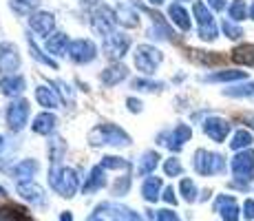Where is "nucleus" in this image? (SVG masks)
<instances>
[{"mask_svg": "<svg viewBox=\"0 0 254 221\" xmlns=\"http://www.w3.org/2000/svg\"><path fill=\"white\" fill-rule=\"evenodd\" d=\"M221 29H223V33H226L230 40H239V38L243 36V29L239 27L237 22H232V20H223L221 22Z\"/></svg>", "mask_w": 254, "mask_h": 221, "instance_id": "f704fd0d", "label": "nucleus"}, {"mask_svg": "<svg viewBox=\"0 0 254 221\" xmlns=\"http://www.w3.org/2000/svg\"><path fill=\"white\" fill-rule=\"evenodd\" d=\"M60 221H73V215H71V213H62Z\"/></svg>", "mask_w": 254, "mask_h": 221, "instance_id": "603ef678", "label": "nucleus"}, {"mask_svg": "<svg viewBox=\"0 0 254 221\" xmlns=\"http://www.w3.org/2000/svg\"><path fill=\"white\" fill-rule=\"evenodd\" d=\"M51 146H53V150H51V161H53V166H58V161H60V157H62V150H64V142H62L60 137H56V140L51 142Z\"/></svg>", "mask_w": 254, "mask_h": 221, "instance_id": "37998d69", "label": "nucleus"}, {"mask_svg": "<svg viewBox=\"0 0 254 221\" xmlns=\"http://www.w3.org/2000/svg\"><path fill=\"white\" fill-rule=\"evenodd\" d=\"M192 137V131H190V126H186V124H177L175 126V131L170 133V137H168V142H166V146H168L170 150H175V153H179V150L184 148V144Z\"/></svg>", "mask_w": 254, "mask_h": 221, "instance_id": "4468645a", "label": "nucleus"}, {"mask_svg": "<svg viewBox=\"0 0 254 221\" xmlns=\"http://www.w3.org/2000/svg\"><path fill=\"white\" fill-rule=\"evenodd\" d=\"M36 170H38V161L36 159H24V161H20V164L13 166L11 175H16V177H31Z\"/></svg>", "mask_w": 254, "mask_h": 221, "instance_id": "7c9ffc66", "label": "nucleus"}, {"mask_svg": "<svg viewBox=\"0 0 254 221\" xmlns=\"http://www.w3.org/2000/svg\"><path fill=\"white\" fill-rule=\"evenodd\" d=\"M89 142H91V146H104V144H109V146H128L130 137L126 135L120 126L104 122V124H97L95 129L89 133Z\"/></svg>", "mask_w": 254, "mask_h": 221, "instance_id": "f257e3e1", "label": "nucleus"}, {"mask_svg": "<svg viewBox=\"0 0 254 221\" xmlns=\"http://www.w3.org/2000/svg\"><path fill=\"white\" fill-rule=\"evenodd\" d=\"M192 13H194V18H197L199 27H208V24H214L212 11H210L208 4L201 2V0H194V2H192Z\"/></svg>", "mask_w": 254, "mask_h": 221, "instance_id": "393cba45", "label": "nucleus"}, {"mask_svg": "<svg viewBox=\"0 0 254 221\" xmlns=\"http://www.w3.org/2000/svg\"><path fill=\"white\" fill-rule=\"evenodd\" d=\"M157 164H159V155L155 153V150H146V153L141 155V161H139L137 173H139V175H150L155 168H157Z\"/></svg>", "mask_w": 254, "mask_h": 221, "instance_id": "c756f323", "label": "nucleus"}, {"mask_svg": "<svg viewBox=\"0 0 254 221\" xmlns=\"http://www.w3.org/2000/svg\"><path fill=\"white\" fill-rule=\"evenodd\" d=\"M66 44H69V36L66 33H53L47 40V51L53 53V56H64Z\"/></svg>", "mask_w": 254, "mask_h": 221, "instance_id": "b1692460", "label": "nucleus"}, {"mask_svg": "<svg viewBox=\"0 0 254 221\" xmlns=\"http://www.w3.org/2000/svg\"><path fill=\"white\" fill-rule=\"evenodd\" d=\"M20 67V58H18V49L9 42L0 44V71L11 73Z\"/></svg>", "mask_w": 254, "mask_h": 221, "instance_id": "f8f14e48", "label": "nucleus"}, {"mask_svg": "<svg viewBox=\"0 0 254 221\" xmlns=\"http://www.w3.org/2000/svg\"><path fill=\"white\" fill-rule=\"evenodd\" d=\"M117 24V11H113L111 7H106V4H102V7L93 9L91 13V27L95 33H100V36H111L113 33Z\"/></svg>", "mask_w": 254, "mask_h": 221, "instance_id": "423d86ee", "label": "nucleus"}, {"mask_svg": "<svg viewBox=\"0 0 254 221\" xmlns=\"http://www.w3.org/2000/svg\"><path fill=\"white\" fill-rule=\"evenodd\" d=\"M223 95H228V97H254V82L226 88V91H223Z\"/></svg>", "mask_w": 254, "mask_h": 221, "instance_id": "473e14b6", "label": "nucleus"}, {"mask_svg": "<svg viewBox=\"0 0 254 221\" xmlns=\"http://www.w3.org/2000/svg\"><path fill=\"white\" fill-rule=\"evenodd\" d=\"M128 47H130V38L124 36V33H111V36H106L104 44H102L104 56L111 58V60H120L128 51Z\"/></svg>", "mask_w": 254, "mask_h": 221, "instance_id": "1a4fd4ad", "label": "nucleus"}, {"mask_svg": "<svg viewBox=\"0 0 254 221\" xmlns=\"http://www.w3.org/2000/svg\"><path fill=\"white\" fill-rule=\"evenodd\" d=\"M248 122H252V126H254V115H252V117H250V120H248Z\"/></svg>", "mask_w": 254, "mask_h": 221, "instance_id": "bf43d9fd", "label": "nucleus"}, {"mask_svg": "<svg viewBox=\"0 0 254 221\" xmlns=\"http://www.w3.org/2000/svg\"><path fill=\"white\" fill-rule=\"evenodd\" d=\"M2 146H4V137L0 135V150H2Z\"/></svg>", "mask_w": 254, "mask_h": 221, "instance_id": "4d7b16f0", "label": "nucleus"}, {"mask_svg": "<svg viewBox=\"0 0 254 221\" xmlns=\"http://www.w3.org/2000/svg\"><path fill=\"white\" fill-rule=\"evenodd\" d=\"M179 190H182V195H184V199L188 201V204H192V201H197V186H194V181L192 179H182V184H179Z\"/></svg>", "mask_w": 254, "mask_h": 221, "instance_id": "72a5a7b5", "label": "nucleus"}, {"mask_svg": "<svg viewBox=\"0 0 254 221\" xmlns=\"http://www.w3.org/2000/svg\"><path fill=\"white\" fill-rule=\"evenodd\" d=\"M133 60H135V67H137L141 73L153 75L155 69L162 65L164 56H162V51H159V49L150 47V44H139V47L135 49V53H133Z\"/></svg>", "mask_w": 254, "mask_h": 221, "instance_id": "39448f33", "label": "nucleus"}, {"mask_svg": "<svg viewBox=\"0 0 254 221\" xmlns=\"http://www.w3.org/2000/svg\"><path fill=\"white\" fill-rule=\"evenodd\" d=\"M29 49H31V56L36 58L38 62H42V65H47V67H51V69H58L56 60H51V58H49V56H42V51L36 47V42H33L31 38H29Z\"/></svg>", "mask_w": 254, "mask_h": 221, "instance_id": "c9c22d12", "label": "nucleus"}, {"mask_svg": "<svg viewBox=\"0 0 254 221\" xmlns=\"http://www.w3.org/2000/svg\"><path fill=\"white\" fill-rule=\"evenodd\" d=\"M168 16H170V20L182 29V31H190V16H188V11H186L179 2L170 4V7H168Z\"/></svg>", "mask_w": 254, "mask_h": 221, "instance_id": "412c9836", "label": "nucleus"}, {"mask_svg": "<svg viewBox=\"0 0 254 221\" xmlns=\"http://www.w3.org/2000/svg\"><path fill=\"white\" fill-rule=\"evenodd\" d=\"M248 2L246 0H232L230 2V7H228V20H232V22H241V20H246L248 18Z\"/></svg>", "mask_w": 254, "mask_h": 221, "instance_id": "cd10ccee", "label": "nucleus"}, {"mask_svg": "<svg viewBox=\"0 0 254 221\" xmlns=\"http://www.w3.org/2000/svg\"><path fill=\"white\" fill-rule=\"evenodd\" d=\"M0 195H4V188H2V186H0Z\"/></svg>", "mask_w": 254, "mask_h": 221, "instance_id": "052dcab7", "label": "nucleus"}, {"mask_svg": "<svg viewBox=\"0 0 254 221\" xmlns=\"http://www.w3.org/2000/svg\"><path fill=\"white\" fill-rule=\"evenodd\" d=\"M179 2H188V0H179Z\"/></svg>", "mask_w": 254, "mask_h": 221, "instance_id": "680f3d73", "label": "nucleus"}, {"mask_svg": "<svg viewBox=\"0 0 254 221\" xmlns=\"http://www.w3.org/2000/svg\"><path fill=\"white\" fill-rule=\"evenodd\" d=\"M29 120V102L27 100H16L7 106V124L13 133L22 131Z\"/></svg>", "mask_w": 254, "mask_h": 221, "instance_id": "0eeeda50", "label": "nucleus"}, {"mask_svg": "<svg viewBox=\"0 0 254 221\" xmlns=\"http://www.w3.org/2000/svg\"><path fill=\"white\" fill-rule=\"evenodd\" d=\"M232 60L237 62V65L254 67V44H243V47H237L232 51Z\"/></svg>", "mask_w": 254, "mask_h": 221, "instance_id": "a878e982", "label": "nucleus"}, {"mask_svg": "<svg viewBox=\"0 0 254 221\" xmlns=\"http://www.w3.org/2000/svg\"><path fill=\"white\" fill-rule=\"evenodd\" d=\"M126 75H128V69L117 62V65H111L109 69L102 71L100 80H102V84H106V86H115V84H120L122 80H126Z\"/></svg>", "mask_w": 254, "mask_h": 221, "instance_id": "2eb2a0df", "label": "nucleus"}, {"mask_svg": "<svg viewBox=\"0 0 254 221\" xmlns=\"http://www.w3.org/2000/svg\"><path fill=\"white\" fill-rule=\"evenodd\" d=\"M208 4L214 9V11H221V9H226V0H208Z\"/></svg>", "mask_w": 254, "mask_h": 221, "instance_id": "3c124183", "label": "nucleus"}, {"mask_svg": "<svg viewBox=\"0 0 254 221\" xmlns=\"http://www.w3.org/2000/svg\"><path fill=\"white\" fill-rule=\"evenodd\" d=\"M252 142H254V135L248 129H239L237 133L232 135V140H230V148L232 150H248L252 146Z\"/></svg>", "mask_w": 254, "mask_h": 221, "instance_id": "4be33fe9", "label": "nucleus"}, {"mask_svg": "<svg viewBox=\"0 0 254 221\" xmlns=\"http://www.w3.org/2000/svg\"><path fill=\"white\" fill-rule=\"evenodd\" d=\"M53 86H58V91H60V95H62V100L64 102H73V91H71V86L66 84V82H62V80H58V82H53Z\"/></svg>", "mask_w": 254, "mask_h": 221, "instance_id": "c03bdc74", "label": "nucleus"}, {"mask_svg": "<svg viewBox=\"0 0 254 221\" xmlns=\"http://www.w3.org/2000/svg\"><path fill=\"white\" fill-rule=\"evenodd\" d=\"M109 208L113 210V213H115L122 221H141L139 215L133 213V210H128V208H122V206H111V204H109Z\"/></svg>", "mask_w": 254, "mask_h": 221, "instance_id": "4c0bfd02", "label": "nucleus"}, {"mask_svg": "<svg viewBox=\"0 0 254 221\" xmlns=\"http://www.w3.org/2000/svg\"><path fill=\"white\" fill-rule=\"evenodd\" d=\"M18 195H22L27 201L31 204H42L45 201V190L42 186H38L36 181H20L18 184Z\"/></svg>", "mask_w": 254, "mask_h": 221, "instance_id": "dca6fc26", "label": "nucleus"}, {"mask_svg": "<svg viewBox=\"0 0 254 221\" xmlns=\"http://www.w3.org/2000/svg\"><path fill=\"white\" fill-rule=\"evenodd\" d=\"M49 181H51L53 190L62 195V197H73L77 190V175L73 168H62L60 164L53 166L51 173H49Z\"/></svg>", "mask_w": 254, "mask_h": 221, "instance_id": "7ed1b4c3", "label": "nucleus"}, {"mask_svg": "<svg viewBox=\"0 0 254 221\" xmlns=\"http://www.w3.org/2000/svg\"><path fill=\"white\" fill-rule=\"evenodd\" d=\"M66 53H69V58L73 62H77V65H89L91 60H95L97 49L91 40H73L69 44V49H66Z\"/></svg>", "mask_w": 254, "mask_h": 221, "instance_id": "6e6552de", "label": "nucleus"}, {"mask_svg": "<svg viewBox=\"0 0 254 221\" xmlns=\"http://www.w3.org/2000/svg\"><path fill=\"white\" fill-rule=\"evenodd\" d=\"M58 124V117L53 115V113H40V115L33 120V131L38 133V135H49V133H53Z\"/></svg>", "mask_w": 254, "mask_h": 221, "instance_id": "6ab92c4d", "label": "nucleus"}, {"mask_svg": "<svg viewBox=\"0 0 254 221\" xmlns=\"http://www.w3.org/2000/svg\"><path fill=\"white\" fill-rule=\"evenodd\" d=\"M117 22L124 24V27H137L139 24L137 11H135L133 7H128V4H122V7L117 9Z\"/></svg>", "mask_w": 254, "mask_h": 221, "instance_id": "c85d7f7f", "label": "nucleus"}, {"mask_svg": "<svg viewBox=\"0 0 254 221\" xmlns=\"http://www.w3.org/2000/svg\"><path fill=\"white\" fill-rule=\"evenodd\" d=\"M24 91V77L22 75H7L0 80V93L2 95H20V93Z\"/></svg>", "mask_w": 254, "mask_h": 221, "instance_id": "f3484780", "label": "nucleus"}, {"mask_svg": "<svg viewBox=\"0 0 254 221\" xmlns=\"http://www.w3.org/2000/svg\"><path fill=\"white\" fill-rule=\"evenodd\" d=\"M128 184H130V179H128V177H124V179H122V184H120V181L115 184V190H113V193H115V195H124L126 190H128Z\"/></svg>", "mask_w": 254, "mask_h": 221, "instance_id": "de8ad7c7", "label": "nucleus"}, {"mask_svg": "<svg viewBox=\"0 0 254 221\" xmlns=\"http://www.w3.org/2000/svg\"><path fill=\"white\" fill-rule=\"evenodd\" d=\"M250 18H252V20H254V2L250 4Z\"/></svg>", "mask_w": 254, "mask_h": 221, "instance_id": "6e6d98bb", "label": "nucleus"}, {"mask_svg": "<svg viewBox=\"0 0 254 221\" xmlns=\"http://www.w3.org/2000/svg\"><path fill=\"white\" fill-rule=\"evenodd\" d=\"M214 210L221 215L223 221H239V217H241V210H239L237 199L230 197V195L217 197V201H214Z\"/></svg>", "mask_w": 254, "mask_h": 221, "instance_id": "9b49d317", "label": "nucleus"}, {"mask_svg": "<svg viewBox=\"0 0 254 221\" xmlns=\"http://www.w3.org/2000/svg\"><path fill=\"white\" fill-rule=\"evenodd\" d=\"M164 201H166V204H177V197H175V188H173V186H168V188H166L164 190Z\"/></svg>", "mask_w": 254, "mask_h": 221, "instance_id": "09e8293b", "label": "nucleus"}, {"mask_svg": "<svg viewBox=\"0 0 254 221\" xmlns=\"http://www.w3.org/2000/svg\"><path fill=\"white\" fill-rule=\"evenodd\" d=\"M230 170H232L234 179H237V186L246 188V186L254 179V150L252 148L239 150L230 161Z\"/></svg>", "mask_w": 254, "mask_h": 221, "instance_id": "f03ea898", "label": "nucleus"}, {"mask_svg": "<svg viewBox=\"0 0 254 221\" xmlns=\"http://www.w3.org/2000/svg\"><path fill=\"white\" fill-rule=\"evenodd\" d=\"M106 184V179H104V168L102 166H95V168H91V173L89 177H86V181H84V186H82V193H95V190H100L102 186Z\"/></svg>", "mask_w": 254, "mask_h": 221, "instance_id": "a211bd4d", "label": "nucleus"}, {"mask_svg": "<svg viewBox=\"0 0 254 221\" xmlns=\"http://www.w3.org/2000/svg\"><path fill=\"white\" fill-rule=\"evenodd\" d=\"M159 193H162V177H148L141 186V195L146 201H157Z\"/></svg>", "mask_w": 254, "mask_h": 221, "instance_id": "5701e85b", "label": "nucleus"}, {"mask_svg": "<svg viewBox=\"0 0 254 221\" xmlns=\"http://www.w3.org/2000/svg\"><path fill=\"white\" fill-rule=\"evenodd\" d=\"M130 86L137 88V91H159V88H164L162 82H150V80H141V77L133 80V84Z\"/></svg>", "mask_w": 254, "mask_h": 221, "instance_id": "58836bf2", "label": "nucleus"}, {"mask_svg": "<svg viewBox=\"0 0 254 221\" xmlns=\"http://www.w3.org/2000/svg\"><path fill=\"white\" fill-rule=\"evenodd\" d=\"M126 104H128V109L133 111V113H139L141 111V102L135 100V97H128V100H126Z\"/></svg>", "mask_w": 254, "mask_h": 221, "instance_id": "8fccbe9b", "label": "nucleus"}, {"mask_svg": "<svg viewBox=\"0 0 254 221\" xmlns=\"http://www.w3.org/2000/svg\"><path fill=\"white\" fill-rule=\"evenodd\" d=\"M102 168H113V170H120V168H128V161L126 159H120V157H104L102 159Z\"/></svg>", "mask_w": 254, "mask_h": 221, "instance_id": "ea45409f", "label": "nucleus"}, {"mask_svg": "<svg viewBox=\"0 0 254 221\" xmlns=\"http://www.w3.org/2000/svg\"><path fill=\"white\" fill-rule=\"evenodd\" d=\"M219 36V29H217V22L214 24H208V27H199V38L201 40H214V38Z\"/></svg>", "mask_w": 254, "mask_h": 221, "instance_id": "79ce46f5", "label": "nucleus"}, {"mask_svg": "<svg viewBox=\"0 0 254 221\" xmlns=\"http://www.w3.org/2000/svg\"><path fill=\"white\" fill-rule=\"evenodd\" d=\"M157 221H179V215L173 213V210H159Z\"/></svg>", "mask_w": 254, "mask_h": 221, "instance_id": "49530a36", "label": "nucleus"}, {"mask_svg": "<svg viewBox=\"0 0 254 221\" xmlns=\"http://www.w3.org/2000/svg\"><path fill=\"white\" fill-rule=\"evenodd\" d=\"M164 173L168 175V177H179V175L184 173L182 161H179L177 157H170V159H166V164H164Z\"/></svg>", "mask_w": 254, "mask_h": 221, "instance_id": "e433bc0d", "label": "nucleus"}, {"mask_svg": "<svg viewBox=\"0 0 254 221\" xmlns=\"http://www.w3.org/2000/svg\"><path fill=\"white\" fill-rule=\"evenodd\" d=\"M243 217H246L248 221H254V199L243 201Z\"/></svg>", "mask_w": 254, "mask_h": 221, "instance_id": "a18cd8bd", "label": "nucleus"}, {"mask_svg": "<svg viewBox=\"0 0 254 221\" xmlns=\"http://www.w3.org/2000/svg\"><path fill=\"white\" fill-rule=\"evenodd\" d=\"M192 168L199 175H219L226 170V159L219 153H210L206 148H199L192 157Z\"/></svg>", "mask_w": 254, "mask_h": 221, "instance_id": "20e7f679", "label": "nucleus"}, {"mask_svg": "<svg viewBox=\"0 0 254 221\" xmlns=\"http://www.w3.org/2000/svg\"><path fill=\"white\" fill-rule=\"evenodd\" d=\"M11 9L16 13H20V16H27V13H31L33 9L40 7V0H11Z\"/></svg>", "mask_w": 254, "mask_h": 221, "instance_id": "2f4dec72", "label": "nucleus"}, {"mask_svg": "<svg viewBox=\"0 0 254 221\" xmlns=\"http://www.w3.org/2000/svg\"><path fill=\"white\" fill-rule=\"evenodd\" d=\"M203 133H206L212 142H226V137L230 135V122L219 115H212L203 122Z\"/></svg>", "mask_w": 254, "mask_h": 221, "instance_id": "9d476101", "label": "nucleus"}, {"mask_svg": "<svg viewBox=\"0 0 254 221\" xmlns=\"http://www.w3.org/2000/svg\"><path fill=\"white\" fill-rule=\"evenodd\" d=\"M148 2H150V4H164L166 0H148Z\"/></svg>", "mask_w": 254, "mask_h": 221, "instance_id": "864d4df0", "label": "nucleus"}, {"mask_svg": "<svg viewBox=\"0 0 254 221\" xmlns=\"http://www.w3.org/2000/svg\"><path fill=\"white\" fill-rule=\"evenodd\" d=\"M248 71H237V69H228V71H217L210 73L203 77V82H237V80H246Z\"/></svg>", "mask_w": 254, "mask_h": 221, "instance_id": "aec40b11", "label": "nucleus"}, {"mask_svg": "<svg viewBox=\"0 0 254 221\" xmlns=\"http://www.w3.org/2000/svg\"><path fill=\"white\" fill-rule=\"evenodd\" d=\"M0 221H27V219H24L22 210L2 208V210H0Z\"/></svg>", "mask_w": 254, "mask_h": 221, "instance_id": "a19ab883", "label": "nucleus"}, {"mask_svg": "<svg viewBox=\"0 0 254 221\" xmlns=\"http://www.w3.org/2000/svg\"><path fill=\"white\" fill-rule=\"evenodd\" d=\"M29 24H31V29L36 33L49 36V33L53 31V27H56V20H53V16L49 11H40V13H33V16L29 18Z\"/></svg>", "mask_w": 254, "mask_h": 221, "instance_id": "ddd939ff", "label": "nucleus"}, {"mask_svg": "<svg viewBox=\"0 0 254 221\" xmlns=\"http://www.w3.org/2000/svg\"><path fill=\"white\" fill-rule=\"evenodd\" d=\"M84 2H89V4H95V2H100V0H84Z\"/></svg>", "mask_w": 254, "mask_h": 221, "instance_id": "13d9d810", "label": "nucleus"}, {"mask_svg": "<svg viewBox=\"0 0 254 221\" xmlns=\"http://www.w3.org/2000/svg\"><path fill=\"white\" fill-rule=\"evenodd\" d=\"M89 221H102V219H100V215H93V217H89Z\"/></svg>", "mask_w": 254, "mask_h": 221, "instance_id": "5fc2aeb1", "label": "nucleus"}, {"mask_svg": "<svg viewBox=\"0 0 254 221\" xmlns=\"http://www.w3.org/2000/svg\"><path fill=\"white\" fill-rule=\"evenodd\" d=\"M36 100L40 102V106H45V109H56L58 106V95L53 88L49 86H38L36 88Z\"/></svg>", "mask_w": 254, "mask_h": 221, "instance_id": "bb28decb", "label": "nucleus"}]
</instances>
